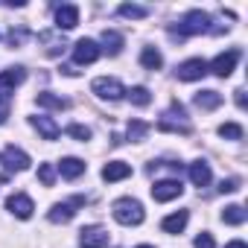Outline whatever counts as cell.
<instances>
[{
    "label": "cell",
    "mask_w": 248,
    "mask_h": 248,
    "mask_svg": "<svg viewBox=\"0 0 248 248\" xmlns=\"http://www.w3.org/2000/svg\"><path fill=\"white\" fill-rule=\"evenodd\" d=\"M111 213H114V219L120 222V225H126V228H132V225H140L143 222V204L138 202V199H117L114 202V207H111Z\"/></svg>",
    "instance_id": "1"
},
{
    "label": "cell",
    "mask_w": 248,
    "mask_h": 248,
    "mask_svg": "<svg viewBox=\"0 0 248 248\" xmlns=\"http://www.w3.org/2000/svg\"><path fill=\"white\" fill-rule=\"evenodd\" d=\"M202 32H210V15L202 12V9H193L181 18V24L172 30V35H202Z\"/></svg>",
    "instance_id": "2"
},
{
    "label": "cell",
    "mask_w": 248,
    "mask_h": 248,
    "mask_svg": "<svg viewBox=\"0 0 248 248\" xmlns=\"http://www.w3.org/2000/svg\"><path fill=\"white\" fill-rule=\"evenodd\" d=\"M158 129L161 132H175V135H190V123H187V111L181 102H172L170 111L161 117L158 123Z\"/></svg>",
    "instance_id": "3"
},
{
    "label": "cell",
    "mask_w": 248,
    "mask_h": 248,
    "mask_svg": "<svg viewBox=\"0 0 248 248\" xmlns=\"http://www.w3.org/2000/svg\"><path fill=\"white\" fill-rule=\"evenodd\" d=\"M91 91H93L99 99H108V102H117V99L126 96V88H123V82H120V79H111V76L93 79V82H91Z\"/></svg>",
    "instance_id": "4"
},
{
    "label": "cell",
    "mask_w": 248,
    "mask_h": 248,
    "mask_svg": "<svg viewBox=\"0 0 248 248\" xmlns=\"http://www.w3.org/2000/svg\"><path fill=\"white\" fill-rule=\"evenodd\" d=\"M82 204H85V196H73L70 202H59V204L50 207L47 219H50L53 225H64V222H70V219L76 216V210H79Z\"/></svg>",
    "instance_id": "5"
},
{
    "label": "cell",
    "mask_w": 248,
    "mask_h": 248,
    "mask_svg": "<svg viewBox=\"0 0 248 248\" xmlns=\"http://www.w3.org/2000/svg\"><path fill=\"white\" fill-rule=\"evenodd\" d=\"M99 44L96 41H91V38H79L76 44H73V62L76 64H93L96 59H99Z\"/></svg>",
    "instance_id": "6"
},
{
    "label": "cell",
    "mask_w": 248,
    "mask_h": 248,
    "mask_svg": "<svg viewBox=\"0 0 248 248\" xmlns=\"http://www.w3.org/2000/svg\"><path fill=\"white\" fill-rule=\"evenodd\" d=\"M181 193H184V187H181L178 178H164V181H155L152 184V199L155 202H172Z\"/></svg>",
    "instance_id": "7"
},
{
    "label": "cell",
    "mask_w": 248,
    "mask_h": 248,
    "mask_svg": "<svg viewBox=\"0 0 248 248\" xmlns=\"http://www.w3.org/2000/svg\"><path fill=\"white\" fill-rule=\"evenodd\" d=\"M108 239H111L108 231L99 228V225H88V228L79 231V245H82V248H105Z\"/></svg>",
    "instance_id": "8"
},
{
    "label": "cell",
    "mask_w": 248,
    "mask_h": 248,
    "mask_svg": "<svg viewBox=\"0 0 248 248\" xmlns=\"http://www.w3.org/2000/svg\"><path fill=\"white\" fill-rule=\"evenodd\" d=\"M239 50H228V53H219L216 59H213V64H207V70H213L216 76H222V79H228L231 73H233V67H236V62H239Z\"/></svg>",
    "instance_id": "9"
},
{
    "label": "cell",
    "mask_w": 248,
    "mask_h": 248,
    "mask_svg": "<svg viewBox=\"0 0 248 248\" xmlns=\"http://www.w3.org/2000/svg\"><path fill=\"white\" fill-rule=\"evenodd\" d=\"M0 158H3L6 172H24V170L30 167V155H27L24 149H18V146H6Z\"/></svg>",
    "instance_id": "10"
},
{
    "label": "cell",
    "mask_w": 248,
    "mask_h": 248,
    "mask_svg": "<svg viewBox=\"0 0 248 248\" xmlns=\"http://www.w3.org/2000/svg\"><path fill=\"white\" fill-rule=\"evenodd\" d=\"M175 73H178L181 82H196V79L207 76V62L204 59H187L184 64L175 67Z\"/></svg>",
    "instance_id": "11"
},
{
    "label": "cell",
    "mask_w": 248,
    "mask_h": 248,
    "mask_svg": "<svg viewBox=\"0 0 248 248\" xmlns=\"http://www.w3.org/2000/svg\"><path fill=\"white\" fill-rule=\"evenodd\" d=\"M24 79H27V70H24V67L0 70V96H9V91H15Z\"/></svg>",
    "instance_id": "12"
},
{
    "label": "cell",
    "mask_w": 248,
    "mask_h": 248,
    "mask_svg": "<svg viewBox=\"0 0 248 248\" xmlns=\"http://www.w3.org/2000/svg\"><path fill=\"white\" fill-rule=\"evenodd\" d=\"M6 210H12L18 219H30V216H32V210H35V204H32V199H30V196L15 193V196H9V199H6Z\"/></svg>",
    "instance_id": "13"
},
{
    "label": "cell",
    "mask_w": 248,
    "mask_h": 248,
    "mask_svg": "<svg viewBox=\"0 0 248 248\" xmlns=\"http://www.w3.org/2000/svg\"><path fill=\"white\" fill-rule=\"evenodd\" d=\"M132 175V167L126 164V161H108L105 167H102V181H123V178H129Z\"/></svg>",
    "instance_id": "14"
},
{
    "label": "cell",
    "mask_w": 248,
    "mask_h": 248,
    "mask_svg": "<svg viewBox=\"0 0 248 248\" xmlns=\"http://www.w3.org/2000/svg\"><path fill=\"white\" fill-rule=\"evenodd\" d=\"M76 24H79V9H76V6L64 3V6L56 9V27H59V30H73Z\"/></svg>",
    "instance_id": "15"
},
{
    "label": "cell",
    "mask_w": 248,
    "mask_h": 248,
    "mask_svg": "<svg viewBox=\"0 0 248 248\" xmlns=\"http://www.w3.org/2000/svg\"><path fill=\"white\" fill-rule=\"evenodd\" d=\"M32 126L38 129V135H41L44 140H56V138L62 135V129L56 126V120H53V117H44V114H41V117H32Z\"/></svg>",
    "instance_id": "16"
},
{
    "label": "cell",
    "mask_w": 248,
    "mask_h": 248,
    "mask_svg": "<svg viewBox=\"0 0 248 248\" xmlns=\"http://www.w3.org/2000/svg\"><path fill=\"white\" fill-rule=\"evenodd\" d=\"M187 219H190L187 210H175V213H170V216L161 222V228H164L167 233H181V231L187 228Z\"/></svg>",
    "instance_id": "17"
},
{
    "label": "cell",
    "mask_w": 248,
    "mask_h": 248,
    "mask_svg": "<svg viewBox=\"0 0 248 248\" xmlns=\"http://www.w3.org/2000/svg\"><path fill=\"white\" fill-rule=\"evenodd\" d=\"M210 178H213V175H210V167H207L204 161H193V164H190V181H193L196 187H207Z\"/></svg>",
    "instance_id": "18"
},
{
    "label": "cell",
    "mask_w": 248,
    "mask_h": 248,
    "mask_svg": "<svg viewBox=\"0 0 248 248\" xmlns=\"http://www.w3.org/2000/svg\"><path fill=\"white\" fill-rule=\"evenodd\" d=\"M193 102H196L199 108H204V111H213V108L222 105V93H219V91H199V93L193 96Z\"/></svg>",
    "instance_id": "19"
},
{
    "label": "cell",
    "mask_w": 248,
    "mask_h": 248,
    "mask_svg": "<svg viewBox=\"0 0 248 248\" xmlns=\"http://www.w3.org/2000/svg\"><path fill=\"white\" fill-rule=\"evenodd\" d=\"M99 50H105L108 56H120V50H123V35L114 32V30H105V32H102V47H99Z\"/></svg>",
    "instance_id": "20"
},
{
    "label": "cell",
    "mask_w": 248,
    "mask_h": 248,
    "mask_svg": "<svg viewBox=\"0 0 248 248\" xmlns=\"http://www.w3.org/2000/svg\"><path fill=\"white\" fill-rule=\"evenodd\" d=\"M59 172H62V178H79L82 172H85V161H79V158H64L62 164H59Z\"/></svg>",
    "instance_id": "21"
},
{
    "label": "cell",
    "mask_w": 248,
    "mask_h": 248,
    "mask_svg": "<svg viewBox=\"0 0 248 248\" xmlns=\"http://www.w3.org/2000/svg\"><path fill=\"white\" fill-rule=\"evenodd\" d=\"M140 64H143L146 70H158V67L164 64V56H161L155 47H143V53H140Z\"/></svg>",
    "instance_id": "22"
},
{
    "label": "cell",
    "mask_w": 248,
    "mask_h": 248,
    "mask_svg": "<svg viewBox=\"0 0 248 248\" xmlns=\"http://www.w3.org/2000/svg\"><path fill=\"white\" fill-rule=\"evenodd\" d=\"M35 102L41 105V108H53V111H64L67 108V99H62V96H56V93H38L35 96Z\"/></svg>",
    "instance_id": "23"
},
{
    "label": "cell",
    "mask_w": 248,
    "mask_h": 248,
    "mask_svg": "<svg viewBox=\"0 0 248 248\" xmlns=\"http://www.w3.org/2000/svg\"><path fill=\"white\" fill-rule=\"evenodd\" d=\"M222 222L225 225H242L245 222V207L242 204H228L222 210Z\"/></svg>",
    "instance_id": "24"
},
{
    "label": "cell",
    "mask_w": 248,
    "mask_h": 248,
    "mask_svg": "<svg viewBox=\"0 0 248 248\" xmlns=\"http://www.w3.org/2000/svg\"><path fill=\"white\" fill-rule=\"evenodd\" d=\"M149 129H152L149 123H143V120H132V123H129V129H126V135H129V140L138 143V140H143V138L149 135Z\"/></svg>",
    "instance_id": "25"
},
{
    "label": "cell",
    "mask_w": 248,
    "mask_h": 248,
    "mask_svg": "<svg viewBox=\"0 0 248 248\" xmlns=\"http://www.w3.org/2000/svg\"><path fill=\"white\" fill-rule=\"evenodd\" d=\"M117 12H120L123 18H132V21H140V18L149 15V9H146V6H138V3H123Z\"/></svg>",
    "instance_id": "26"
},
{
    "label": "cell",
    "mask_w": 248,
    "mask_h": 248,
    "mask_svg": "<svg viewBox=\"0 0 248 248\" xmlns=\"http://www.w3.org/2000/svg\"><path fill=\"white\" fill-rule=\"evenodd\" d=\"M126 96L135 102V105H149L152 102V93H149V88H143V85H138V88H132V91H126Z\"/></svg>",
    "instance_id": "27"
},
{
    "label": "cell",
    "mask_w": 248,
    "mask_h": 248,
    "mask_svg": "<svg viewBox=\"0 0 248 248\" xmlns=\"http://www.w3.org/2000/svg\"><path fill=\"white\" fill-rule=\"evenodd\" d=\"M219 138H225V140H242V126H239V123H222V126H219Z\"/></svg>",
    "instance_id": "28"
},
{
    "label": "cell",
    "mask_w": 248,
    "mask_h": 248,
    "mask_svg": "<svg viewBox=\"0 0 248 248\" xmlns=\"http://www.w3.org/2000/svg\"><path fill=\"white\" fill-rule=\"evenodd\" d=\"M38 181H41L44 187H53V184H56V167H53V164H41V167H38Z\"/></svg>",
    "instance_id": "29"
},
{
    "label": "cell",
    "mask_w": 248,
    "mask_h": 248,
    "mask_svg": "<svg viewBox=\"0 0 248 248\" xmlns=\"http://www.w3.org/2000/svg\"><path fill=\"white\" fill-rule=\"evenodd\" d=\"M64 132H67L70 138L82 140V143H85V140H91V129H88V126H79V123H73V126H67Z\"/></svg>",
    "instance_id": "30"
},
{
    "label": "cell",
    "mask_w": 248,
    "mask_h": 248,
    "mask_svg": "<svg viewBox=\"0 0 248 248\" xmlns=\"http://www.w3.org/2000/svg\"><path fill=\"white\" fill-rule=\"evenodd\" d=\"M239 190V178H225L219 184V193H236Z\"/></svg>",
    "instance_id": "31"
},
{
    "label": "cell",
    "mask_w": 248,
    "mask_h": 248,
    "mask_svg": "<svg viewBox=\"0 0 248 248\" xmlns=\"http://www.w3.org/2000/svg\"><path fill=\"white\" fill-rule=\"evenodd\" d=\"M196 248H216V242H213L210 233H199L196 236Z\"/></svg>",
    "instance_id": "32"
},
{
    "label": "cell",
    "mask_w": 248,
    "mask_h": 248,
    "mask_svg": "<svg viewBox=\"0 0 248 248\" xmlns=\"http://www.w3.org/2000/svg\"><path fill=\"white\" fill-rule=\"evenodd\" d=\"M24 38H27V32H24V30H18V32H15V30H12V32H9V35H6V41H9V44H12V47H18V44H21V41H24Z\"/></svg>",
    "instance_id": "33"
},
{
    "label": "cell",
    "mask_w": 248,
    "mask_h": 248,
    "mask_svg": "<svg viewBox=\"0 0 248 248\" xmlns=\"http://www.w3.org/2000/svg\"><path fill=\"white\" fill-rule=\"evenodd\" d=\"M233 93H236V96H233V99H236V105H239V108H245V91L239 88V91H233Z\"/></svg>",
    "instance_id": "34"
},
{
    "label": "cell",
    "mask_w": 248,
    "mask_h": 248,
    "mask_svg": "<svg viewBox=\"0 0 248 248\" xmlns=\"http://www.w3.org/2000/svg\"><path fill=\"white\" fill-rule=\"evenodd\" d=\"M225 248H248V245H245V242H242V239H233V242H228V245H225Z\"/></svg>",
    "instance_id": "35"
},
{
    "label": "cell",
    "mask_w": 248,
    "mask_h": 248,
    "mask_svg": "<svg viewBox=\"0 0 248 248\" xmlns=\"http://www.w3.org/2000/svg\"><path fill=\"white\" fill-rule=\"evenodd\" d=\"M138 248H152V245H138Z\"/></svg>",
    "instance_id": "36"
}]
</instances>
